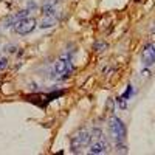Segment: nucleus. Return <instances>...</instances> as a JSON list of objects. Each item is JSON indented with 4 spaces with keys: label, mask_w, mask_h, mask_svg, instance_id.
<instances>
[{
    "label": "nucleus",
    "mask_w": 155,
    "mask_h": 155,
    "mask_svg": "<svg viewBox=\"0 0 155 155\" xmlns=\"http://www.w3.org/2000/svg\"><path fill=\"white\" fill-rule=\"evenodd\" d=\"M90 141H92V134H90V132H87V130L78 132V134L71 138V150H73V152H81L79 149L88 146Z\"/></svg>",
    "instance_id": "obj_2"
},
{
    "label": "nucleus",
    "mask_w": 155,
    "mask_h": 155,
    "mask_svg": "<svg viewBox=\"0 0 155 155\" xmlns=\"http://www.w3.org/2000/svg\"><path fill=\"white\" fill-rule=\"evenodd\" d=\"M6 65H8V59L6 58H0V70L6 68Z\"/></svg>",
    "instance_id": "obj_11"
},
{
    "label": "nucleus",
    "mask_w": 155,
    "mask_h": 155,
    "mask_svg": "<svg viewBox=\"0 0 155 155\" xmlns=\"http://www.w3.org/2000/svg\"><path fill=\"white\" fill-rule=\"evenodd\" d=\"M34 28H36V19H33V17H25L19 23L14 25V31L17 34H20V36H25V34L31 33Z\"/></svg>",
    "instance_id": "obj_4"
},
{
    "label": "nucleus",
    "mask_w": 155,
    "mask_h": 155,
    "mask_svg": "<svg viewBox=\"0 0 155 155\" xmlns=\"http://www.w3.org/2000/svg\"><path fill=\"white\" fill-rule=\"evenodd\" d=\"M42 12L47 16V17H51L56 14V9H54V3H45L42 6Z\"/></svg>",
    "instance_id": "obj_8"
},
{
    "label": "nucleus",
    "mask_w": 155,
    "mask_h": 155,
    "mask_svg": "<svg viewBox=\"0 0 155 155\" xmlns=\"http://www.w3.org/2000/svg\"><path fill=\"white\" fill-rule=\"evenodd\" d=\"M93 48H95L96 51H104V50L107 48V44H106V42H96Z\"/></svg>",
    "instance_id": "obj_10"
},
{
    "label": "nucleus",
    "mask_w": 155,
    "mask_h": 155,
    "mask_svg": "<svg viewBox=\"0 0 155 155\" xmlns=\"http://www.w3.org/2000/svg\"><path fill=\"white\" fill-rule=\"evenodd\" d=\"M28 12H30V9H23V11H19V12H14V14H11V16L3 22V27L8 28V27H12V25L19 23L22 19H25V17L28 16Z\"/></svg>",
    "instance_id": "obj_7"
},
{
    "label": "nucleus",
    "mask_w": 155,
    "mask_h": 155,
    "mask_svg": "<svg viewBox=\"0 0 155 155\" xmlns=\"http://www.w3.org/2000/svg\"><path fill=\"white\" fill-rule=\"evenodd\" d=\"M56 22H58V17H53V16H51V17L44 19L39 27H41V28H48V27H53V25H56Z\"/></svg>",
    "instance_id": "obj_9"
},
{
    "label": "nucleus",
    "mask_w": 155,
    "mask_h": 155,
    "mask_svg": "<svg viewBox=\"0 0 155 155\" xmlns=\"http://www.w3.org/2000/svg\"><path fill=\"white\" fill-rule=\"evenodd\" d=\"M109 129H110L112 137L116 141V144H121L123 141L126 140V134H127L126 132V124L120 118H116V116H110V120H109Z\"/></svg>",
    "instance_id": "obj_1"
},
{
    "label": "nucleus",
    "mask_w": 155,
    "mask_h": 155,
    "mask_svg": "<svg viewBox=\"0 0 155 155\" xmlns=\"http://www.w3.org/2000/svg\"><path fill=\"white\" fill-rule=\"evenodd\" d=\"M141 58H143V64L146 67L153 65V62H155V45L147 44L143 50V53H141Z\"/></svg>",
    "instance_id": "obj_6"
},
{
    "label": "nucleus",
    "mask_w": 155,
    "mask_h": 155,
    "mask_svg": "<svg viewBox=\"0 0 155 155\" xmlns=\"http://www.w3.org/2000/svg\"><path fill=\"white\" fill-rule=\"evenodd\" d=\"M88 146H90V149H88L90 153H106L109 150V143L104 138V135H101L96 140H93Z\"/></svg>",
    "instance_id": "obj_5"
},
{
    "label": "nucleus",
    "mask_w": 155,
    "mask_h": 155,
    "mask_svg": "<svg viewBox=\"0 0 155 155\" xmlns=\"http://www.w3.org/2000/svg\"><path fill=\"white\" fill-rule=\"evenodd\" d=\"M33 8H36V3H34V2H30V5H28V9H33Z\"/></svg>",
    "instance_id": "obj_12"
},
{
    "label": "nucleus",
    "mask_w": 155,
    "mask_h": 155,
    "mask_svg": "<svg viewBox=\"0 0 155 155\" xmlns=\"http://www.w3.org/2000/svg\"><path fill=\"white\" fill-rule=\"evenodd\" d=\"M73 64H71V61H70V54L68 56H65L64 54L61 59H58L56 61V64H54V71L56 73H59V74H64V78H67L71 71H73Z\"/></svg>",
    "instance_id": "obj_3"
}]
</instances>
